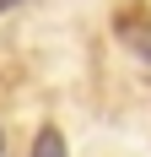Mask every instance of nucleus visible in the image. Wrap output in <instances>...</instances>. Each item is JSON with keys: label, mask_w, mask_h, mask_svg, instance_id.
Here are the masks:
<instances>
[{"label": "nucleus", "mask_w": 151, "mask_h": 157, "mask_svg": "<svg viewBox=\"0 0 151 157\" xmlns=\"http://www.w3.org/2000/svg\"><path fill=\"white\" fill-rule=\"evenodd\" d=\"M32 157H70V152H65V136L54 125H43L38 136H32Z\"/></svg>", "instance_id": "obj_1"}, {"label": "nucleus", "mask_w": 151, "mask_h": 157, "mask_svg": "<svg viewBox=\"0 0 151 157\" xmlns=\"http://www.w3.org/2000/svg\"><path fill=\"white\" fill-rule=\"evenodd\" d=\"M16 6H22V0H0V16H6V11H16Z\"/></svg>", "instance_id": "obj_2"}, {"label": "nucleus", "mask_w": 151, "mask_h": 157, "mask_svg": "<svg viewBox=\"0 0 151 157\" xmlns=\"http://www.w3.org/2000/svg\"><path fill=\"white\" fill-rule=\"evenodd\" d=\"M0 152H6V136H0Z\"/></svg>", "instance_id": "obj_3"}]
</instances>
